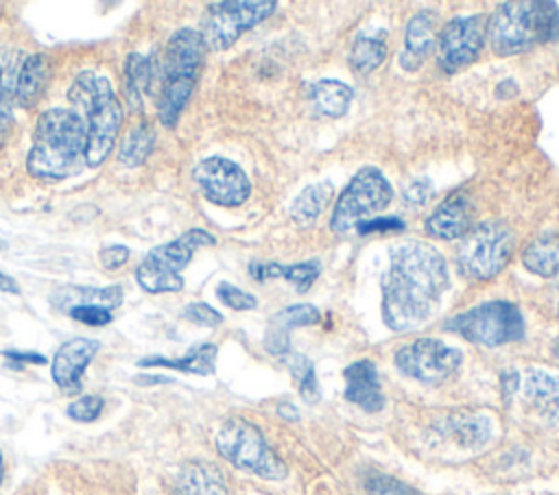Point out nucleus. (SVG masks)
I'll list each match as a JSON object with an SVG mask.
<instances>
[{"label": "nucleus", "mask_w": 559, "mask_h": 495, "mask_svg": "<svg viewBox=\"0 0 559 495\" xmlns=\"http://www.w3.org/2000/svg\"><path fill=\"white\" fill-rule=\"evenodd\" d=\"M216 355H218V347L212 342H203V345L192 347L181 358L170 360V358L153 355V358L138 360V366H166V369H177V371L194 373V375H212L216 369Z\"/></svg>", "instance_id": "obj_22"}, {"label": "nucleus", "mask_w": 559, "mask_h": 495, "mask_svg": "<svg viewBox=\"0 0 559 495\" xmlns=\"http://www.w3.org/2000/svg\"><path fill=\"white\" fill-rule=\"evenodd\" d=\"M332 183L330 181H321V183H312L306 185L293 201L288 214L297 225H310L314 218L321 216V212L328 207V203L332 201Z\"/></svg>", "instance_id": "obj_28"}, {"label": "nucleus", "mask_w": 559, "mask_h": 495, "mask_svg": "<svg viewBox=\"0 0 559 495\" xmlns=\"http://www.w3.org/2000/svg\"><path fill=\"white\" fill-rule=\"evenodd\" d=\"M212 244H216L212 233L205 229H190L173 242L151 249L135 268V281L151 294L179 292L183 288V277L179 273L190 264L197 249Z\"/></svg>", "instance_id": "obj_6"}, {"label": "nucleus", "mask_w": 559, "mask_h": 495, "mask_svg": "<svg viewBox=\"0 0 559 495\" xmlns=\"http://www.w3.org/2000/svg\"><path fill=\"white\" fill-rule=\"evenodd\" d=\"M321 266L319 262H301V264H293V266H280V264H260V262H253L249 264V273L253 279L258 281H266V279H286L290 281L297 292H306L312 281L317 279Z\"/></svg>", "instance_id": "obj_27"}, {"label": "nucleus", "mask_w": 559, "mask_h": 495, "mask_svg": "<svg viewBox=\"0 0 559 495\" xmlns=\"http://www.w3.org/2000/svg\"><path fill=\"white\" fill-rule=\"evenodd\" d=\"M66 314L70 318H74L79 323H85V325H92V327H103V325H109L114 321L109 310L96 307V305H76V307L68 310Z\"/></svg>", "instance_id": "obj_38"}, {"label": "nucleus", "mask_w": 559, "mask_h": 495, "mask_svg": "<svg viewBox=\"0 0 559 495\" xmlns=\"http://www.w3.org/2000/svg\"><path fill=\"white\" fill-rule=\"evenodd\" d=\"M487 39V20L478 13L452 17L439 39L437 57L445 72H459L476 61Z\"/></svg>", "instance_id": "obj_14"}, {"label": "nucleus", "mask_w": 559, "mask_h": 495, "mask_svg": "<svg viewBox=\"0 0 559 495\" xmlns=\"http://www.w3.org/2000/svg\"><path fill=\"white\" fill-rule=\"evenodd\" d=\"M321 321V314L314 305L310 303H297L280 310L271 323H269V336H266V347L273 353H284L286 351V336L288 331L304 327V325H314Z\"/></svg>", "instance_id": "obj_21"}, {"label": "nucleus", "mask_w": 559, "mask_h": 495, "mask_svg": "<svg viewBox=\"0 0 559 495\" xmlns=\"http://www.w3.org/2000/svg\"><path fill=\"white\" fill-rule=\"evenodd\" d=\"M46 76H48V65H46V57L44 55H28L17 70V79H15V94L13 100L20 107H33L44 87H46Z\"/></svg>", "instance_id": "obj_23"}, {"label": "nucleus", "mask_w": 559, "mask_h": 495, "mask_svg": "<svg viewBox=\"0 0 559 495\" xmlns=\"http://www.w3.org/2000/svg\"><path fill=\"white\" fill-rule=\"evenodd\" d=\"M450 331L483 347H500L524 338V318L515 303L487 301L456 314L445 325Z\"/></svg>", "instance_id": "obj_10"}, {"label": "nucleus", "mask_w": 559, "mask_h": 495, "mask_svg": "<svg viewBox=\"0 0 559 495\" xmlns=\"http://www.w3.org/2000/svg\"><path fill=\"white\" fill-rule=\"evenodd\" d=\"M103 406H105L103 397H98V395H83V397H79L76 401H72L68 406L66 414L70 419L79 421V423H90V421H96L100 416Z\"/></svg>", "instance_id": "obj_36"}, {"label": "nucleus", "mask_w": 559, "mask_h": 495, "mask_svg": "<svg viewBox=\"0 0 559 495\" xmlns=\"http://www.w3.org/2000/svg\"><path fill=\"white\" fill-rule=\"evenodd\" d=\"M386 57V41L384 33L376 35H358L352 50H349V65L358 74L373 72Z\"/></svg>", "instance_id": "obj_31"}, {"label": "nucleus", "mask_w": 559, "mask_h": 495, "mask_svg": "<svg viewBox=\"0 0 559 495\" xmlns=\"http://www.w3.org/2000/svg\"><path fill=\"white\" fill-rule=\"evenodd\" d=\"M181 495H227L221 473L210 464H190L179 480Z\"/></svg>", "instance_id": "obj_30"}, {"label": "nucleus", "mask_w": 559, "mask_h": 495, "mask_svg": "<svg viewBox=\"0 0 559 495\" xmlns=\"http://www.w3.org/2000/svg\"><path fill=\"white\" fill-rule=\"evenodd\" d=\"M17 52L15 50H0V146L4 144L11 124H13V94H15V79H17Z\"/></svg>", "instance_id": "obj_26"}, {"label": "nucleus", "mask_w": 559, "mask_h": 495, "mask_svg": "<svg viewBox=\"0 0 559 495\" xmlns=\"http://www.w3.org/2000/svg\"><path fill=\"white\" fill-rule=\"evenodd\" d=\"M435 48H437V20L430 11H419L406 24L400 65L406 72H415L424 65V61L430 57Z\"/></svg>", "instance_id": "obj_19"}, {"label": "nucleus", "mask_w": 559, "mask_h": 495, "mask_svg": "<svg viewBox=\"0 0 559 495\" xmlns=\"http://www.w3.org/2000/svg\"><path fill=\"white\" fill-rule=\"evenodd\" d=\"M522 401L546 423H559V375L531 369L522 379Z\"/></svg>", "instance_id": "obj_17"}, {"label": "nucleus", "mask_w": 559, "mask_h": 495, "mask_svg": "<svg viewBox=\"0 0 559 495\" xmlns=\"http://www.w3.org/2000/svg\"><path fill=\"white\" fill-rule=\"evenodd\" d=\"M87 131L83 120L63 107L46 109L35 124L26 168L33 177L61 181L85 166Z\"/></svg>", "instance_id": "obj_2"}, {"label": "nucleus", "mask_w": 559, "mask_h": 495, "mask_svg": "<svg viewBox=\"0 0 559 495\" xmlns=\"http://www.w3.org/2000/svg\"><path fill=\"white\" fill-rule=\"evenodd\" d=\"M203 37L194 28H179L166 44L162 85L157 96V118L168 129L177 124L192 96L203 61Z\"/></svg>", "instance_id": "obj_5"}, {"label": "nucleus", "mask_w": 559, "mask_h": 495, "mask_svg": "<svg viewBox=\"0 0 559 495\" xmlns=\"http://www.w3.org/2000/svg\"><path fill=\"white\" fill-rule=\"evenodd\" d=\"M129 255H131V251H129L127 246H122V244H109V246H105V249L100 251V262H103L105 268L116 270V268H120L122 264H127Z\"/></svg>", "instance_id": "obj_39"}, {"label": "nucleus", "mask_w": 559, "mask_h": 495, "mask_svg": "<svg viewBox=\"0 0 559 495\" xmlns=\"http://www.w3.org/2000/svg\"><path fill=\"white\" fill-rule=\"evenodd\" d=\"M515 231L504 220H485L474 225L463 238L456 253L459 270L476 281L496 277L515 251Z\"/></svg>", "instance_id": "obj_7"}, {"label": "nucleus", "mask_w": 559, "mask_h": 495, "mask_svg": "<svg viewBox=\"0 0 559 495\" xmlns=\"http://www.w3.org/2000/svg\"><path fill=\"white\" fill-rule=\"evenodd\" d=\"M448 286V264L435 246L419 240L393 246L382 275L384 325L393 331L421 327L439 310Z\"/></svg>", "instance_id": "obj_1"}, {"label": "nucleus", "mask_w": 559, "mask_h": 495, "mask_svg": "<svg viewBox=\"0 0 559 495\" xmlns=\"http://www.w3.org/2000/svg\"><path fill=\"white\" fill-rule=\"evenodd\" d=\"M2 355L15 362H26V364H46V358L35 351H2Z\"/></svg>", "instance_id": "obj_41"}, {"label": "nucleus", "mask_w": 559, "mask_h": 495, "mask_svg": "<svg viewBox=\"0 0 559 495\" xmlns=\"http://www.w3.org/2000/svg\"><path fill=\"white\" fill-rule=\"evenodd\" d=\"M559 37V7L550 0L500 2L487 20V41L500 57L533 50Z\"/></svg>", "instance_id": "obj_4"}, {"label": "nucleus", "mask_w": 559, "mask_h": 495, "mask_svg": "<svg viewBox=\"0 0 559 495\" xmlns=\"http://www.w3.org/2000/svg\"><path fill=\"white\" fill-rule=\"evenodd\" d=\"M463 362V353L437 338H417L395 353V366L421 384H443Z\"/></svg>", "instance_id": "obj_12"}, {"label": "nucleus", "mask_w": 559, "mask_h": 495, "mask_svg": "<svg viewBox=\"0 0 559 495\" xmlns=\"http://www.w3.org/2000/svg\"><path fill=\"white\" fill-rule=\"evenodd\" d=\"M472 218H474L472 201L467 198V194L454 192L428 216L424 229L430 238L456 240V238H463L474 227Z\"/></svg>", "instance_id": "obj_16"}, {"label": "nucleus", "mask_w": 559, "mask_h": 495, "mask_svg": "<svg viewBox=\"0 0 559 495\" xmlns=\"http://www.w3.org/2000/svg\"><path fill=\"white\" fill-rule=\"evenodd\" d=\"M345 399L365 412H380L384 408V393L378 369L371 360H358L343 371Z\"/></svg>", "instance_id": "obj_18"}, {"label": "nucleus", "mask_w": 559, "mask_h": 495, "mask_svg": "<svg viewBox=\"0 0 559 495\" xmlns=\"http://www.w3.org/2000/svg\"><path fill=\"white\" fill-rule=\"evenodd\" d=\"M310 100L319 113L330 118H341L347 113L354 100V89L343 81L321 79L310 85Z\"/></svg>", "instance_id": "obj_24"}, {"label": "nucleus", "mask_w": 559, "mask_h": 495, "mask_svg": "<svg viewBox=\"0 0 559 495\" xmlns=\"http://www.w3.org/2000/svg\"><path fill=\"white\" fill-rule=\"evenodd\" d=\"M404 225L397 218H373V220H365L360 222L356 229L358 233H369V231H378V229H402Z\"/></svg>", "instance_id": "obj_40"}, {"label": "nucleus", "mask_w": 559, "mask_h": 495, "mask_svg": "<svg viewBox=\"0 0 559 495\" xmlns=\"http://www.w3.org/2000/svg\"><path fill=\"white\" fill-rule=\"evenodd\" d=\"M522 264L526 270L539 277H552L559 270V240L537 238L522 253Z\"/></svg>", "instance_id": "obj_32"}, {"label": "nucleus", "mask_w": 559, "mask_h": 495, "mask_svg": "<svg viewBox=\"0 0 559 495\" xmlns=\"http://www.w3.org/2000/svg\"><path fill=\"white\" fill-rule=\"evenodd\" d=\"M216 449L236 469H242L258 478L284 480L288 475L286 464L269 447L262 432L240 416L227 419L221 425V430L216 432Z\"/></svg>", "instance_id": "obj_8"}, {"label": "nucleus", "mask_w": 559, "mask_h": 495, "mask_svg": "<svg viewBox=\"0 0 559 495\" xmlns=\"http://www.w3.org/2000/svg\"><path fill=\"white\" fill-rule=\"evenodd\" d=\"M0 249H7V242H4V240H0Z\"/></svg>", "instance_id": "obj_45"}, {"label": "nucleus", "mask_w": 559, "mask_h": 495, "mask_svg": "<svg viewBox=\"0 0 559 495\" xmlns=\"http://www.w3.org/2000/svg\"><path fill=\"white\" fill-rule=\"evenodd\" d=\"M155 146V131L148 122L135 124L122 140L118 159L127 166V168H138L140 164L146 161V157L153 153Z\"/></svg>", "instance_id": "obj_33"}, {"label": "nucleus", "mask_w": 559, "mask_h": 495, "mask_svg": "<svg viewBox=\"0 0 559 495\" xmlns=\"http://www.w3.org/2000/svg\"><path fill=\"white\" fill-rule=\"evenodd\" d=\"M216 297H218V301H221L223 305H227V307H231V310H238V312H242V310H253V307L258 305V299H255L251 292H247V290H242V288H236V286H231V283H227V281H223V283L216 286Z\"/></svg>", "instance_id": "obj_35"}, {"label": "nucleus", "mask_w": 559, "mask_h": 495, "mask_svg": "<svg viewBox=\"0 0 559 495\" xmlns=\"http://www.w3.org/2000/svg\"><path fill=\"white\" fill-rule=\"evenodd\" d=\"M448 434L461 447H480L491 436V421L483 414H452L445 421Z\"/></svg>", "instance_id": "obj_29"}, {"label": "nucleus", "mask_w": 559, "mask_h": 495, "mask_svg": "<svg viewBox=\"0 0 559 495\" xmlns=\"http://www.w3.org/2000/svg\"><path fill=\"white\" fill-rule=\"evenodd\" d=\"M290 373L299 386V393L304 395V399H317L319 395V388H317V379H314V369H312V362L304 355H293L290 362Z\"/></svg>", "instance_id": "obj_34"}, {"label": "nucleus", "mask_w": 559, "mask_h": 495, "mask_svg": "<svg viewBox=\"0 0 559 495\" xmlns=\"http://www.w3.org/2000/svg\"><path fill=\"white\" fill-rule=\"evenodd\" d=\"M393 201V188L376 166L360 168L338 194L330 229L334 233H347L360 222L384 212Z\"/></svg>", "instance_id": "obj_9"}, {"label": "nucleus", "mask_w": 559, "mask_h": 495, "mask_svg": "<svg viewBox=\"0 0 559 495\" xmlns=\"http://www.w3.org/2000/svg\"><path fill=\"white\" fill-rule=\"evenodd\" d=\"M98 349H100V342L94 338H72L63 342L57 349L50 366L55 384L66 393H79L83 371L94 360Z\"/></svg>", "instance_id": "obj_15"}, {"label": "nucleus", "mask_w": 559, "mask_h": 495, "mask_svg": "<svg viewBox=\"0 0 559 495\" xmlns=\"http://www.w3.org/2000/svg\"><path fill=\"white\" fill-rule=\"evenodd\" d=\"M183 318H188L194 325H203V327H216L223 323V314L218 310H214L207 303H190L183 307Z\"/></svg>", "instance_id": "obj_37"}, {"label": "nucleus", "mask_w": 559, "mask_h": 495, "mask_svg": "<svg viewBox=\"0 0 559 495\" xmlns=\"http://www.w3.org/2000/svg\"><path fill=\"white\" fill-rule=\"evenodd\" d=\"M552 283H555V305H557V318H559V270L552 275Z\"/></svg>", "instance_id": "obj_43"}, {"label": "nucleus", "mask_w": 559, "mask_h": 495, "mask_svg": "<svg viewBox=\"0 0 559 495\" xmlns=\"http://www.w3.org/2000/svg\"><path fill=\"white\" fill-rule=\"evenodd\" d=\"M192 179L201 194L218 207H238L251 194V181L245 170L225 157H205L194 170Z\"/></svg>", "instance_id": "obj_13"}, {"label": "nucleus", "mask_w": 559, "mask_h": 495, "mask_svg": "<svg viewBox=\"0 0 559 495\" xmlns=\"http://www.w3.org/2000/svg\"><path fill=\"white\" fill-rule=\"evenodd\" d=\"M275 7V0H223L207 4L199 31L205 48L227 50L245 31L271 17Z\"/></svg>", "instance_id": "obj_11"}, {"label": "nucleus", "mask_w": 559, "mask_h": 495, "mask_svg": "<svg viewBox=\"0 0 559 495\" xmlns=\"http://www.w3.org/2000/svg\"><path fill=\"white\" fill-rule=\"evenodd\" d=\"M0 292H9V294H20V283L0 268Z\"/></svg>", "instance_id": "obj_42"}, {"label": "nucleus", "mask_w": 559, "mask_h": 495, "mask_svg": "<svg viewBox=\"0 0 559 495\" xmlns=\"http://www.w3.org/2000/svg\"><path fill=\"white\" fill-rule=\"evenodd\" d=\"M122 299H124V292L120 286H105V288L61 286L50 294V303L59 312H68L76 305H96V307H105L111 312L122 305Z\"/></svg>", "instance_id": "obj_20"}, {"label": "nucleus", "mask_w": 559, "mask_h": 495, "mask_svg": "<svg viewBox=\"0 0 559 495\" xmlns=\"http://www.w3.org/2000/svg\"><path fill=\"white\" fill-rule=\"evenodd\" d=\"M72 111L83 120L87 131L85 166L98 168L118 140L122 124V105L107 76L81 72L68 89Z\"/></svg>", "instance_id": "obj_3"}, {"label": "nucleus", "mask_w": 559, "mask_h": 495, "mask_svg": "<svg viewBox=\"0 0 559 495\" xmlns=\"http://www.w3.org/2000/svg\"><path fill=\"white\" fill-rule=\"evenodd\" d=\"M151 85H153V61L140 52H131L124 63V100L129 109L142 111V102Z\"/></svg>", "instance_id": "obj_25"}, {"label": "nucleus", "mask_w": 559, "mask_h": 495, "mask_svg": "<svg viewBox=\"0 0 559 495\" xmlns=\"http://www.w3.org/2000/svg\"><path fill=\"white\" fill-rule=\"evenodd\" d=\"M2 469L4 467H2V451H0V484H2Z\"/></svg>", "instance_id": "obj_44"}]
</instances>
